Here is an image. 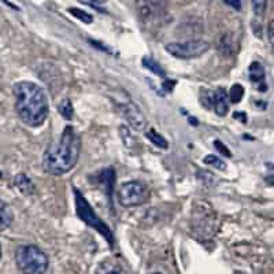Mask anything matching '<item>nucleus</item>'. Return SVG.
<instances>
[{"label": "nucleus", "instance_id": "f03ea898", "mask_svg": "<svg viewBox=\"0 0 274 274\" xmlns=\"http://www.w3.org/2000/svg\"><path fill=\"white\" fill-rule=\"evenodd\" d=\"M12 93L15 97V110L22 122L32 128L43 125L49 111L46 91L35 83L21 81L14 85Z\"/></svg>", "mask_w": 274, "mask_h": 274}, {"label": "nucleus", "instance_id": "6e6552de", "mask_svg": "<svg viewBox=\"0 0 274 274\" xmlns=\"http://www.w3.org/2000/svg\"><path fill=\"white\" fill-rule=\"evenodd\" d=\"M192 225L195 230H199L200 234L209 233L213 234L215 230V214L213 207H210L209 203L197 202L193 207L192 214Z\"/></svg>", "mask_w": 274, "mask_h": 274}, {"label": "nucleus", "instance_id": "393cba45", "mask_svg": "<svg viewBox=\"0 0 274 274\" xmlns=\"http://www.w3.org/2000/svg\"><path fill=\"white\" fill-rule=\"evenodd\" d=\"M234 118L240 119L241 122H247V118H245L244 113H236V114H234Z\"/></svg>", "mask_w": 274, "mask_h": 274}, {"label": "nucleus", "instance_id": "9b49d317", "mask_svg": "<svg viewBox=\"0 0 274 274\" xmlns=\"http://www.w3.org/2000/svg\"><path fill=\"white\" fill-rule=\"evenodd\" d=\"M248 77H250L251 83H254L258 85V88L261 91H266L268 87L265 84V77H266V73H265V67H263L259 62H252L248 67Z\"/></svg>", "mask_w": 274, "mask_h": 274}, {"label": "nucleus", "instance_id": "39448f33", "mask_svg": "<svg viewBox=\"0 0 274 274\" xmlns=\"http://www.w3.org/2000/svg\"><path fill=\"white\" fill-rule=\"evenodd\" d=\"M166 51L179 59H193L202 56L207 52L210 44L204 40H188L183 43H169L166 44Z\"/></svg>", "mask_w": 274, "mask_h": 274}, {"label": "nucleus", "instance_id": "2eb2a0df", "mask_svg": "<svg viewBox=\"0 0 274 274\" xmlns=\"http://www.w3.org/2000/svg\"><path fill=\"white\" fill-rule=\"evenodd\" d=\"M143 66L145 69H148L149 72H152L156 76H159V77H165L166 76L163 67L156 60L151 59V58H143Z\"/></svg>", "mask_w": 274, "mask_h": 274}, {"label": "nucleus", "instance_id": "4be33fe9", "mask_svg": "<svg viewBox=\"0 0 274 274\" xmlns=\"http://www.w3.org/2000/svg\"><path fill=\"white\" fill-rule=\"evenodd\" d=\"M96 274H122L121 273V270L118 268H115V266H106V265H103L99 269V272Z\"/></svg>", "mask_w": 274, "mask_h": 274}, {"label": "nucleus", "instance_id": "0eeeda50", "mask_svg": "<svg viewBox=\"0 0 274 274\" xmlns=\"http://www.w3.org/2000/svg\"><path fill=\"white\" fill-rule=\"evenodd\" d=\"M147 199L145 186L138 181H128L121 185L118 192V202L122 207L131 209L143 204Z\"/></svg>", "mask_w": 274, "mask_h": 274}, {"label": "nucleus", "instance_id": "dca6fc26", "mask_svg": "<svg viewBox=\"0 0 274 274\" xmlns=\"http://www.w3.org/2000/svg\"><path fill=\"white\" fill-rule=\"evenodd\" d=\"M58 111L65 119H72L73 115H74V108H73L72 101L69 99H63L58 104Z\"/></svg>", "mask_w": 274, "mask_h": 274}, {"label": "nucleus", "instance_id": "9d476101", "mask_svg": "<svg viewBox=\"0 0 274 274\" xmlns=\"http://www.w3.org/2000/svg\"><path fill=\"white\" fill-rule=\"evenodd\" d=\"M211 106L217 115L225 117L229 111V96L224 90H217L211 92Z\"/></svg>", "mask_w": 274, "mask_h": 274}, {"label": "nucleus", "instance_id": "cd10ccee", "mask_svg": "<svg viewBox=\"0 0 274 274\" xmlns=\"http://www.w3.org/2000/svg\"><path fill=\"white\" fill-rule=\"evenodd\" d=\"M0 258H1V250H0Z\"/></svg>", "mask_w": 274, "mask_h": 274}, {"label": "nucleus", "instance_id": "6ab92c4d", "mask_svg": "<svg viewBox=\"0 0 274 274\" xmlns=\"http://www.w3.org/2000/svg\"><path fill=\"white\" fill-rule=\"evenodd\" d=\"M204 163L206 165H210V166H214L215 169H220V170H225L227 169V163L222 161L221 158H218V156L215 155H207L204 156Z\"/></svg>", "mask_w": 274, "mask_h": 274}, {"label": "nucleus", "instance_id": "5701e85b", "mask_svg": "<svg viewBox=\"0 0 274 274\" xmlns=\"http://www.w3.org/2000/svg\"><path fill=\"white\" fill-rule=\"evenodd\" d=\"M222 1L229 7L234 8V10H240L241 8V0H222Z\"/></svg>", "mask_w": 274, "mask_h": 274}, {"label": "nucleus", "instance_id": "412c9836", "mask_svg": "<svg viewBox=\"0 0 274 274\" xmlns=\"http://www.w3.org/2000/svg\"><path fill=\"white\" fill-rule=\"evenodd\" d=\"M214 145H215V148L218 149V151H220L221 154H222L224 156H228V158H230V156H232V152L229 151V148H228L227 145L222 143V141H220V140H215Z\"/></svg>", "mask_w": 274, "mask_h": 274}, {"label": "nucleus", "instance_id": "aec40b11", "mask_svg": "<svg viewBox=\"0 0 274 274\" xmlns=\"http://www.w3.org/2000/svg\"><path fill=\"white\" fill-rule=\"evenodd\" d=\"M266 6H268V0H251V7L252 11L258 17H262L265 11H266Z\"/></svg>", "mask_w": 274, "mask_h": 274}, {"label": "nucleus", "instance_id": "1a4fd4ad", "mask_svg": "<svg viewBox=\"0 0 274 274\" xmlns=\"http://www.w3.org/2000/svg\"><path fill=\"white\" fill-rule=\"evenodd\" d=\"M166 0H137V11L144 22H156L165 17Z\"/></svg>", "mask_w": 274, "mask_h": 274}, {"label": "nucleus", "instance_id": "b1692460", "mask_svg": "<svg viewBox=\"0 0 274 274\" xmlns=\"http://www.w3.org/2000/svg\"><path fill=\"white\" fill-rule=\"evenodd\" d=\"M268 35H269V40L272 43V46L274 47V19L269 24L268 26Z\"/></svg>", "mask_w": 274, "mask_h": 274}, {"label": "nucleus", "instance_id": "bb28decb", "mask_svg": "<svg viewBox=\"0 0 274 274\" xmlns=\"http://www.w3.org/2000/svg\"><path fill=\"white\" fill-rule=\"evenodd\" d=\"M272 114H273V117H274V103H273V106H272Z\"/></svg>", "mask_w": 274, "mask_h": 274}, {"label": "nucleus", "instance_id": "7ed1b4c3", "mask_svg": "<svg viewBox=\"0 0 274 274\" xmlns=\"http://www.w3.org/2000/svg\"><path fill=\"white\" fill-rule=\"evenodd\" d=\"M15 262L24 274H44L48 269V258L36 245H22L15 251Z\"/></svg>", "mask_w": 274, "mask_h": 274}, {"label": "nucleus", "instance_id": "c85d7f7f", "mask_svg": "<svg viewBox=\"0 0 274 274\" xmlns=\"http://www.w3.org/2000/svg\"><path fill=\"white\" fill-rule=\"evenodd\" d=\"M154 274H161V273H154Z\"/></svg>", "mask_w": 274, "mask_h": 274}, {"label": "nucleus", "instance_id": "a878e982", "mask_svg": "<svg viewBox=\"0 0 274 274\" xmlns=\"http://www.w3.org/2000/svg\"><path fill=\"white\" fill-rule=\"evenodd\" d=\"M91 1H93V3H97V4H101V3H106L107 0H91Z\"/></svg>", "mask_w": 274, "mask_h": 274}, {"label": "nucleus", "instance_id": "ddd939ff", "mask_svg": "<svg viewBox=\"0 0 274 274\" xmlns=\"http://www.w3.org/2000/svg\"><path fill=\"white\" fill-rule=\"evenodd\" d=\"M14 183H15L17 188H18L19 191L22 192L24 195H32V193L35 192V185L30 181L29 177L25 176V174H18V176L15 177V180H14Z\"/></svg>", "mask_w": 274, "mask_h": 274}, {"label": "nucleus", "instance_id": "f257e3e1", "mask_svg": "<svg viewBox=\"0 0 274 274\" xmlns=\"http://www.w3.org/2000/svg\"><path fill=\"white\" fill-rule=\"evenodd\" d=\"M81 138L73 126H65L59 137L49 144L43 155V169L52 176L69 173L77 165Z\"/></svg>", "mask_w": 274, "mask_h": 274}, {"label": "nucleus", "instance_id": "4468645a", "mask_svg": "<svg viewBox=\"0 0 274 274\" xmlns=\"http://www.w3.org/2000/svg\"><path fill=\"white\" fill-rule=\"evenodd\" d=\"M145 137L148 138L151 143L156 145L158 148L161 149H167L169 148V143H167V140L165 137L162 136L159 132H156L154 128H149L148 131L145 132Z\"/></svg>", "mask_w": 274, "mask_h": 274}, {"label": "nucleus", "instance_id": "423d86ee", "mask_svg": "<svg viewBox=\"0 0 274 274\" xmlns=\"http://www.w3.org/2000/svg\"><path fill=\"white\" fill-rule=\"evenodd\" d=\"M115 104L121 110L122 115L125 117L128 124L135 131H144V128L147 126V118H145L143 111L137 107L136 103L132 100L129 96L125 95V93L124 95H119V99H115Z\"/></svg>", "mask_w": 274, "mask_h": 274}, {"label": "nucleus", "instance_id": "f3484780", "mask_svg": "<svg viewBox=\"0 0 274 274\" xmlns=\"http://www.w3.org/2000/svg\"><path fill=\"white\" fill-rule=\"evenodd\" d=\"M69 12L72 14L74 18L80 19L81 22L84 24H92L93 22V17L88 14L87 11H84L81 8H76V7H72V8H69Z\"/></svg>", "mask_w": 274, "mask_h": 274}, {"label": "nucleus", "instance_id": "a211bd4d", "mask_svg": "<svg viewBox=\"0 0 274 274\" xmlns=\"http://www.w3.org/2000/svg\"><path fill=\"white\" fill-rule=\"evenodd\" d=\"M228 96H229V100L232 101V103H238L244 96V88L240 84H234L230 88V91H229V95Z\"/></svg>", "mask_w": 274, "mask_h": 274}, {"label": "nucleus", "instance_id": "20e7f679", "mask_svg": "<svg viewBox=\"0 0 274 274\" xmlns=\"http://www.w3.org/2000/svg\"><path fill=\"white\" fill-rule=\"evenodd\" d=\"M74 199H76V210L80 220H83L90 228H93L95 230L100 233L103 237L108 241V244L113 245L114 237L110 228L97 217L95 210L92 209L90 202L84 197V195L78 189H74Z\"/></svg>", "mask_w": 274, "mask_h": 274}, {"label": "nucleus", "instance_id": "f8f14e48", "mask_svg": "<svg viewBox=\"0 0 274 274\" xmlns=\"http://www.w3.org/2000/svg\"><path fill=\"white\" fill-rule=\"evenodd\" d=\"M12 220H14V214H12L10 206L0 199V232L11 227Z\"/></svg>", "mask_w": 274, "mask_h": 274}]
</instances>
